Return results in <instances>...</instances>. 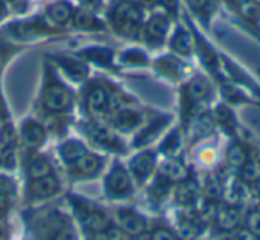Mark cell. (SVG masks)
<instances>
[{
	"mask_svg": "<svg viewBox=\"0 0 260 240\" xmlns=\"http://www.w3.org/2000/svg\"><path fill=\"white\" fill-rule=\"evenodd\" d=\"M73 105V93L59 80L50 66H45V82L41 89V107L48 114H64Z\"/></svg>",
	"mask_w": 260,
	"mask_h": 240,
	"instance_id": "6da1fadb",
	"label": "cell"
},
{
	"mask_svg": "<svg viewBox=\"0 0 260 240\" xmlns=\"http://www.w3.org/2000/svg\"><path fill=\"white\" fill-rule=\"evenodd\" d=\"M68 201L72 204L77 221L80 222V226L89 235H96V233L105 231V229L112 226L111 217L105 212V208H102L100 204L93 203L89 199H84L80 196H70Z\"/></svg>",
	"mask_w": 260,
	"mask_h": 240,
	"instance_id": "7a4b0ae2",
	"label": "cell"
},
{
	"mask_svg": "<svg viewBox=\"0 0 260 240\" xmlns=\"http://www.w3.org/2000/svg\"><path fill=\"white\" fill-rule=\"evenodd\" d=\"M143 13L139 6H136L130 0H121L111 9V23L116 30L125 36H136L141 29Z\"/></svg>",
	"mask_w": 260,
	"mask_h": 240,
	"instance_id": "3957f363",
	"label": "cell"
},
{
	"mask_svg": "<svg viewBox=\"0 0 260 240\" xmlns=\"http://www.w3.org/2000/svg\"><path fill=\"white\" fill-rule=\"evenodd\" d=\"M212 96V86L207 79L196 75L182 87V112L184 118H191L200 105L207 104Z\"/></svg>",
	"mask_w": 260,
	"mask_h": 240,
	"instance_id": "277c9868",
	"label": "cell"
},
{
	"mask_svg": "<svg viewBox=\"0 0 260 240\" xmlns=\"http://www.w3.org/2000/svg\"><path fill=\"white\" fill-rule=\"evenodd\" d=\"M104 192L111 199H126L134 194V180L123 164L114 162L111 165L104 180Z\"/></svg>",
	"mask_w": 260,
	"mask_h": 240,
	"instance_id": "5b68a950",
	"label": "cell"
},
{
	"mask_svg": "<svg viewBox=\"0 0 260 240\" xmlns=\"http://www.w3.org/2000/svg\"><path fill=\"white\" fill-rule=\"evenodd\" d=\"M112 219H114L116 226L123 231L126 236H143L148 231V221L143 214L130 207H119L112 212Z\"/></svg>",
	"mask_w": 260,
	"mask_h": 240,
	"instance_id": "8992f818",
	"label": "cell"
},
{
	"mask_svg": "<svg viewBox=\"0 0 260 240\" xmlns=\"http://www.w3.org/2000/svg\"><path fill=\"white\" fill-rule=\"evenodd\" d=\"M157 165H159V157H157L155 151L141 150L139 153H136L134 157L130 158L126 169H128L132 180L136 183H139V185H143V183H146L153 176Z\"/></svg>",
	"mask_w": 260,
	"mask_h": 240,
	"instance_id": "52a82bcc",
	"label": "cell"
},
{
	"mask_svg": "<svg viewBox=\"0 0 260 240\" xmlns=\"http://www.w3.org/2000/svg\"><path fill=\"white\" fill-rule=\"evenodd\" d=\"M104 157L98 153H91L89 150L75 160L72 165L68 167V173L72 175V178H79V180H86V178H96L98 175L104 169Z\"/></svg>",
	"mask_w": 260,
	"mask_h": 240,
	"instance_id": "ba28073f",
	"label": "cell"
},
{
	"mask_svg": "<svg viewBox=\"0 0 260 240\" xmlns=\"http://www.w3.org/2000/svg\"><path fill=\"white\" fill-rule=\"evenodd\" d=\"M59 190H61V183H59L57 176L52 173V175L43 176V178L29 180L25 194H27V199L36 203V201L50 199L55 194H59Z\"/></svg>",
	"mask_w": 260,
	"mask_h": 240,
	"instance_id": "9c48e42d",
	"label": "cell"
},
{
	"mask_svg": "<svg viewBox=\"0 0 260 240\" xmlns=\"http://www.w3.org/2000/svg\"><path fill=\"white\" fill-rule=\"evenodd\" d=\"M84 104H86V111L89 112V116H93V118L105 116L107 114V107H109L107 87L102 86V84H93V86H89L86 91Z\"/></svg>",
	"mask_w": 260,
	"mask_h": 240,
	"instance_id": "30bf717a",
	"label": "cell"
},
{
	"mask_svg": "<svg viewBox=\"0 0 260 240\" xmlns=\"http://www.w3.org/2000/svg\"><path fill=\"white\" fill-rule=\"evenodd\" d=\"M20 135L29 150H38L47 141V128L36 119H25L20 126Z\"/></svg>",
	"mask_w": 260,
	"mask_h": 240,
	"instance_id": "8fae6325",
	"label": "cell"
},
{
	"mask_svg": "<svg viewBox=\"0 0 260 240\" xmlns=\"http://www.w3.org/2000/svg\"><path fill=\"white\" fill-rule=\"evenodd\" d=\"M168 27H170V23H168L166 16L153 15V16H150L148 22H146L145 27H143V38H145V41L148 45L157 47V45L162 43L164 38H166Z\"/></svg>",
	"mask_w": 260,
	"mask_h": 240,
	"instance_id": "7c38bea8",
	"label": "cell"
},
{
	"mask_svg": "<svg viewBox=\"0 0 260 240\" xmlns=\"http://www.w3.org/2000/svg\"><path fill=\"white\" fill-rule=\"evenodd\" d=\"M214 222H216L217 229H221L223 233H230L237 228L242 222V215L239 207L235 204H223V207L216 208V214H214Z\"/></svg>",
	"mask_w": 260,
	"mask_h": 240,
	"instance_id": "4fadbf2b",
	"label": "cell"
},
{
	"mask_svg": "<svg viewBox=\"0 0 260 240\" xmlns=\"http://www.w3.org/2000/svg\"><path fill=\"white\" fill-rule=\"evenodd\" d=\"M47 25L40 20H30V22H18L13 25L6 27V32L11 34L16 40H34V38L41 36L47 32Z\"/></svg>",
	"mask_w": 260,
	"mask_h": 240,
	"instance_id": "5bb4252c",
	"label": "cell"
},
{
	"mask_svg": "<svg viewBox=\"0 0 260 240\" xmlns=\"http://www.w3.org/2000/svg\"><path fill=\"white\" fill-rule=\"evenodd\" d=\"M111 123L119 132H130V130H134L136 126L143 125V116L138 109L125 107V109H121V111L111 114Z\"/></svg>",
	"mask_w": 260,
	"mask_h": 240,
	"instance_id": "9a60e30c",
	"label": "cell"
},
{
	"mask_svg": "<svg viewBox=\"0 0 260 240\" xmlns=\"http://www.w3.org/2000/svg\"><path fill=\"white\" fill-rule=\"evenodd\" d=\"M54 173L52 169V162L48 160V157L41 153H30L25 160V175L29 180H38L43 178V176H48Z\"/></svg>",
	"mask_w": 260,
	"mask_h": 240,
	"instance_id": "2e32d148",
	"label": "cell"
},
{
	"mask_svg": "<svg viewBox=\"0 0 260 240\" xmlns=\"http://www.w3.org/2000/svg\"><path fill=\"white\" fill-rule=\"evenodd\" d=\"M157 167H159V175L170 180L171 183H180L189 178V169L177 157H166V160H162V164Z\"/></svg>",
	"mask_w": 260,
	"mask_h": 240,
	"instance_id": "e0dca14e",
	"label": "cell"
},
{
	"mask_svg": "<svg viewBox=\"0 0 260 240\" xmlns=\"http://www.w3.org/2000/svg\"><path fill=\"white\" fill-rule=\"evenodd\" d=\"M200 222H202L200 217H192L191 214H180L177 217L175 233H177L180 240H194L202 231Z\"/></svg>",
	"mask_w": 260,
	"mask_h": 240,
	"instance_id": "ac0fdd59",
	"label": "cell"
},
{
	"mask_svg": "<svg viewBox=\"0 0 260 240\" xmlns=\"http://www.w3.org/2000/svg\"><path fill=\"white\" fill-rule=\"evenodd\" d=\"M200 187L194 180L185 178L184 182L177 183V189H175V201H177L180 207L189 208L194 204V201L198 199Z\"/></svg>",
	"mask_w": 260,
	"mask_h": 240,
	"instance_id": "d6986e66",
	"label": "cell"
},
{
	"mask_svg": "<svg viewBox=\"0 0 260 240\" xmlns=\"http://www.w3.org/2000/svg\"><path fill=\"white\" fill-rule=\"evenodd\" d=\"M89 137L98 144V146L105 148V150H114V151H121V143L116 135H112L111 132L104 128V126H98L96 123H91L89 128H87Z\"/></svg>",
	"mask_w": 260,
	"mask_h": 240,
	"instance_id": "ffe728a7",
	"label": "cell"
},
{
	"mask_svg": "<svg viewBox=\"0 0 260 240\" xmlns=\"http://www.w3.org/2000/svg\"><path fill=\"white\" fill-rule=\"evenodd\" d=\"M86 151H87L86 144L80 143L79 139H68L59 146V157H61V160L66 164V167H70V165L75 160H79Z\"/></svg>",
	"mask_w": 260,
	"mask_h": 240,
	"instance_id": "44dd1931",
	"label": "cell"
},
{
	"mask_svg": "<svg viewBox=\"0 0 260 240\" xmlns=\"http://www.w3.org/2000/svg\"><path fill=\"white\" fill-rule=\"evenodd\" d=\"M170 121V118L168 116H160V118L157 119H152L150 123H146V125H143V128L139 130L138 133V139H136V146H145L146 143H150V141H153L157 135H159L160 132L164 130V126H166V123Z\"/></svg>",
	"mask_w": 260,
	"mask_h": 240,
	"instance_id": "7402d4cb",
	"label": "cell"
},
{
	"mask_svg": "<svg viewBox=\"0 0 260 240\" xmlns=\"http://www.w3.org/2000/svg\"><path fill=\"white\" fill-rule=\"evenodd\" d=\"M170 47H171V52H173L175 55H180V57H189V55L192 54V48H194L192 47V38L189 36L182 27H178V29L175 30Z\"/></svg>",
	"mask_w": 260,
	"mask_h": 240,
	"instance_id": "603a6c76",
	"label": "cell"
},
{
	"mask_svg": "<svg viewBox=\"0 0 260 240\" xmlns=\"http://www.w3.org/2000/svg\"><path fill=\"white\" fill-rule=\"evenodd\" d=\"M73 18V8L68 2H57L47 9V22L50 25H62Z\"/></svg>",
	"mask_w": 260,
	"mask_h": 240,
	"instance_id": "cb8c5ba5",
	"label": "cell"
},
{
	"mask_svg": "<svg viewBox=\"0 0 260 240\" xmlns=\"http://www.w3.org/2000/svg\"><path fill=\"white\" fill-rule=\"evenodd\" d=\"M54 61L57 62V64L61 66L62 70H64V73L70 77V79H73V80L86 79L87 68H86V64H82V62H77V61H73V59H68V57H55Z\"/></svg>",
	"mask_w": 260,
	"mask_h": 240,
	"instance_id": "d4e9b609",
	"label": "cell"
},
{
	"mask_svg": "<svg viewBox=\"0 0 260 240\" xmlns=\"http://www.w3.org/2000/svg\"><path fill=\"white\" fill-rule=\"evenodd\" d=\"M157 72L168 79H180L184 73V64L175 57H162L157 61Z\"/></svg>",
	"mask_w": 260,
	"mask_h": 240,
	"instance_id": "484cf974",
	"label": "cell"
},
{
	"mask_svg": "<svg viewBox=\"0 0 260 240\" xmlns=\"http://www.w3.org/2000/svg\"><path fill=\"white\" fill-rule=\"evenodd\" d=\"M249 160V155L246 151V148L239 143H234L226 151V164L230 165L232 169H241L242 165H246Z\"/></svg>",
	"mask_w": 260,
	"mask_h": 240,
	"instance_id": "4316f807",
	"label": "cell"
},
{
	"mask_svg": "<svg viewBox=\"0 0 260 240\" xmlns=\"http://www.w3.org/2000/svg\"><path fill=\"white\" fill-rule=\"evenodd\" d=\"M171 187H173V183H171L170 180H166L164 176L157 175L155 178H153V182L150 183L148 194L153 201H162L164 197L168 196V192L171 190Z\"/></svg>",
	"mask_w": 260,
	"mask_h": 240,
	"instance_id": "83f0119b",
	"label": "cell"
},
{
	"mask_svg": "<svg viewBox=\"0 0 260 240\" xmlns=\"http://www.w3.org/2000/svg\"><path fill=\"white\" fill-rule=\"evenodd\" d=\"M84 59H87L89 62H94V64L100 66H111L112 64V52L107 50V48H87V50H82Z\"/></svg>",
	"mask_w": 260,
	"mask_h": 240,
	"instance_id": "f1b7e54d",
	"label": "cell"
},
{
	"mask_svg": "<svg viewBox=\"0 0 260 240\" xmlns=\"http://www.w3.org/2000/svg\"><path fill=\"white\" fill-rule=\"evenodd\" d=\"M180 146H182V133H180V130L175 128L173 132H170L164 137L162 144H160V151H162L166 157H177Z\"/></svg>",
	"mask_w": 260,
	"mask_h": 240,
	"instance_id": "f546056e",
	"label": "cell"
},
{
	"mask_svg": "<svg viewBox=\"0 0 260 240\" xmlns=\"http://www.w3.org/2000/svg\"><path fill=\"white\" fill-rule=\"evenodd\" d=\"M50 240H79L77 236V231L73 228V224L68 221V219L61 217L59 224L52 229V238Z\"/></svg>",
	"mask_w": 260,
	"mask_h": 240,
	"instance_id": "4dcf8cb0",
	"label": "cell"
},
{
	"mask_svg": "<svg viewBox=\"0 0 260 240\" xmlns=\"http://www.w3.org/2000/svg\"><path fill=\"white\" fill-rule=\"evenodd\" d=\"M73 22H75L77 29H82V30H98V29H104L100 22L94 18V15H91L89 11H79L75 16H73Z\"/></svg>",
	"mask_w": 260,
	"mask_h": 240,
	"instance_id": "1f68e13d",
	"label": "cell"
},
{
	"mask_svg": "<svg viewBox=\"0 0 260 240\" xmlns=\"http://www.w3.org/2000/svg\"><path fill=\"white\" fill-rule=\"evenodd\" d=\"M216 121L226 132H232L235 128V116L232 109L226 107V105H221V107L216 109Z\"/></svg>",
	"mask_w": 260,
	"mask_h": 240,
	"instance_id": "d6a6232c",
	"label": "cell"
},
{
	"mask_svg": "<svg viewBox=\"0 0 260 240\" xmlns=\"http://www.w3.org/2000/svg\"><path fill=\"white\" fill-rule=\"evenodd\" d=\"M212 130V119L209 118V116L205 114H200L194 118V121H192V128H191V133L194 137H205L207 133Z\"/></svg>",
	"mask_w": 260,
	"mask_h": 240,
	"instance_id": "836d02e7",
	"label": "cell"
},
{
	"mask_svg": "<svg viewBox=\"0 0 260 240\" xmlns=\"http://www.w3.org/2000/svg\"><path fill=\"white\" fill-rule=\"evenodd\" d=\"M146 235H148V240H180L177 233H175V229L168 228V226H160V224L153 226L152 229L148 228Z\"/></svg>",
	"mask_w": 260,
	"mask_h": 240,
	"instance_id": "e575fe53",
	"label": "cell"
},
{
	"mask_svg": "<svg viewBox=\"0 0 260 240\" xmlns=\"http://www.w3.org/2000/svg\"><path fill=\"white\" fill-rule=\"evenodd\" d=\"M246 229L251 233L253 236H260V208H251L248 210L244 217Z\"/></svg>",
	"mask_w": 260,
	"mask_h": 240,
	"instance_id": "d590c367",
	"label": "cell"
},
{
	"mask_svg": "<svg viewBox=\"0 0 260 240\" xmlns=\"http://www.w3.org/2000/svg\"><path fill=\"white\" fill-rule=\"evenodd\" d=\"M16 194V185L9 176H0V203L13 199Z\"/></svg>",
	"mask_w": 260,
	"mask_h": 240,
	"instance_id": "8d00e7d4",
	"label": "cell"
},
{
	"mask_svg": "<svg viewBox=\"0 0 260 240\" xmlns=\"http://www.w3.org/2000/svg\"><path fill=\"white\" fill-rule=\"evenodd\" d=\"M121 62L128 66H143L148 62V57L141 50H128L121 55Z\"/></svg>",
	"mask_w": 260,
	"mask_h": 240,
	"instance_id": "74e56055",
	"label": "cell"
},
{
	"mask_svg": "<svg viewBox=\"0 0 260 240\" xmlns=\"http://www.w3.org/2000/svg\"><path fill=\"white\" fill-rule=\"evenodd\" d=\"M187 4L196 13H205L210 9V0H187Z\"/></svg>",
	"mask_w": 260,
	"mask_h": 240,
	"instance_id": "f35d334b",
	"label": "cell"
},
{
	"mask_svg": "<svg viewBox=\"0 0 260 240\" xmlns=\"http://www.w3.org/2000/svg\"><path fill=\"white\" fill-rule=\"evenodd\" d=\"M27 2H29V0H8V4L11 6L15 11H25Z\"/></svg>",
	"mask_w": 260,
	"mask_h": 240,
	"instance_id": "ab89813d",
	"label": "cell"
},
{
	"mask_svg": "<svg viewBox=\"0 0 260 240\" xmlns=\"http://www.w3.org/2000/svg\"><path fill=\"white\" fill-rule=\"evenodd\" d=\"M6 57H8V48H6V45L0 43V70H2V66H4Z\"/></svg>",
	"mask_w": 260,
	"mask_h": 240,
	"instance_id": "60d3db41",
	"label": "cell"
},
{
	"mask_svg": "<svg viewBox=\"0 0 260 240\" xmlns=\"http://www.w3.org/2000/svg\"><path fill=\"white\" fill-rule=\"evenodd\" d=\"M6 15H8V4L4 0H0V20H4Z\"/></svg>",
	"mask_w": 260,
	"mask_h": 240,
	"instance_id": "b9f144b4",
	"label": "cell"
},
{
	"mask_svg": "<svg viewBox=\"0 0 260 240\" xmlns=\"http://www.w3.org/2000/svg\"><path fill=\"white\" fill-rule=\"evenodd\" d=\"M253 187H255V190H256V194L260 196V175L256 176L255 180H253Z\"/></svg>",
	"mask_w": 260,
	"mask_h": 240,
	"instance_id": "7bdbcfd3",
	"label": "cell"
},
{
	"mask_svg": "<svg viewBox=\"0 0 260 240\" xmlns=\"http://www.w3.org/2000/svg\"><path fill=\"white\" fill-rule=\"evenodd\" d=\"M86 2H89V4H98V0H86Z\"/></svg>",
	"mask_w": 260,
	"mask_h": 240,
	"instance_id": "ee69618b",
	"label": "cell"
},
{
	"mask_svg": "<svg viewBox=\"0 0 260 240\" xmlns=\"http://www.w3.org/2000/svg\"><path fill=\"white\" fill-rule=\"evenodd\" d=\"M232 240H242V238H237V236H235V238H232Z\"/></svg>",
	"mask_w": 260,
	"mask_h": 240,
	"instance_id": "f6af8a7d",
	"label": "cell"
},
{
	"mask_svg": "<svg viewBox=\"0 0 260 240\" xmlns=\"http://www.w3.org/2000/svg\"><path fill=\"white\" fill-rule=\"evenodd\" d=\"M255 240H260V236H255Z\"/></svg>",
	"mask_w": 260,
	"mask_h": 240,
	"instance_id": "bcb514c9",
	"label": "cell"
}]
</instances>
